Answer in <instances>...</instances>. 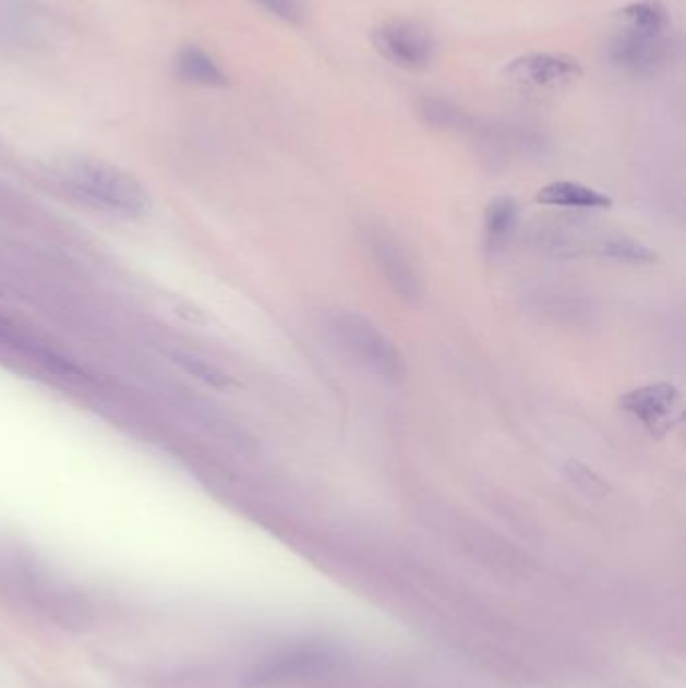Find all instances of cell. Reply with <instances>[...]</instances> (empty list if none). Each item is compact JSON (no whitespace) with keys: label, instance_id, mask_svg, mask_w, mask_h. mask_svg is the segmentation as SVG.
I'll return each instance as SVG.
<instances>
[{"label":"cell","instance_id":"13","mask_svg":"<svg viewBox=\"0 0 686 688\" xmlns=\"http://www.w3.org/2000/svg\"><path fill=\"white\" fill-rule=\"evenodd\" d=\"M419 113L429 125H435V128H452L461 119L459 109L441 97H425L419 105Z\"/></svg>","mask_w":686,"mask_h":688},{"label":"cell","instance_id":"4","mask_svg":"<svg viewBox=\"0 0 686 688\" xmlns=\"http://www.w3.org/2000/svg\"><path fill=\"white\" fill-rule=\"evenodd\" d=\"M504 77L523 92H554L582 77V65L562 52H528L505 65Z\"/></svg>","mask_w":686,"mask_h":688},{"label":"cell","instance_id":"16","mask_svg":"<svg viewBox=\"0 0 686 688\" xmlns=\"http://www.w3.org/2000/svg\"><path fill=\"white\" fill-rule=\"evenodd\" d=\"M0 290H2V286H0Z\"/></svg>","mask_w":686,"mask_h":688},{"label":"cell","instance_id":"9","mask_svg":"<svg viewBox=\"0 0 686 688\" xmlns=\"http://www.w3.org/2000/svg\"><path fill=\"white\" fill-rule=\"evenodd\" d=\"M519 221V206L514 197H495L483 216V244L488 256H497L504 250L509 236L514 234Z\"/></svg>","mask_w":686,"mask_h":688},{"label":"cell","instance_id":"3","mask_svg":"<svg viewBox=\"0 0 686 688\" xmlns=\"http://www.w3.org/2000/svg\"><path fill=\"white\" fill-rule=\"evenodd\" d=\"M371 43L385 61L405 71L428 69L437 52V40L431 28L405 16L376 25L371 31Z\"/></svg>","mask_w":686,"mask_h":688},{"label":"cell","instance_id":"5","mask_svg":"<svg viewBox=\"0 0 686 688\" xmlns=\"http://www.w3.org/2000/svg\"><path fill=\"white\" fill-rule=\"evenodd\" d=\"M673 51L671 35H645L618 28L609 45V59L622 73L652 77L666 67Z\"/></svg>","mask_w":686,"mask_h":688},{"label":"cell","instance_id":"12","mask_svg":"<svg viewBox=\"0 0 686 688\" xmlns=\"http://www.w3.org/2000/svg\"><path fill=\"white\" fill-rule=\"evenodd\" d=\"M595 250L610 261L626 262V264H652L659 258L652 248H648L647 244L638 242L630 236H609L598 244Z\"/></svg>","mask_w":686,"mask_h":688},{"label":"cell","instance_id":"14","mask_svg":"<svg viewBox=\"0 0 686 688\" xmlns=\"http://www.w3.org/2000/svg\"><path fill=\"white\" fill-rule=\"evenodd\" d=\"M564 471H566V478H568L582 494L590 495V497H604V495L609 494L606 481L602 480L592 469L582 466V463L570 461Z\"/></svg>","mask_w":686,"mask_h":688},{"label":"cell","instance_id":"2","mask_svg":"<svg viewBox=\"0 0 686 688\" xmlns=\"http://www.w3.org/2000/svg\"><path fill=\"white\" fill-rule=\"evenodd\" d=\"M330 333L350 357L381 381L399 385L407 377L401 349L371 318L359 312H337L330 316Z\"/></svg>","mask_w":686,"mask_h":688},{"label":"cell","instance_id":"8","mask_svg":"<svg viewBox=\"0 0 686 688\" xmlns=\"http://www.w3.org/2000/svg\"><path fill=\"white\" fill-rule=\"evenodd\" d=\"M535 202L542 206L566 209H604L612 206L610 195L578 182H552L542 188Z\"/></svg>","mask_w":686,"mask_h":688},{"label":"cell","instance_id":"1","mask_svg":"<svg viewBox=\"0 0 686 688\" xmlns=\"http://www.w3.org/2000/svg\"><path fill=\"white\" fill-rule=\"evenodd\" d=\"M55 180L81 204L121 220H142L152 212V197L128 171L92 157H71L55 169Z\"/></svg>","mask_w":686,"mask_h":688},{"label":"cell","instance_id":"11","mask_svg":"<svg viewBox=\"0 0 686 688\" xmlns=\"http://www.w3.org/2000/svg\"><path fill=\"white\" fill-rule=\"evenodd\" d=\"M176 73L185 83L197 85V87L221 89V87H228V83H230L220 65L207 52L197 49V47H188L178 55Z\"/></svg>","mask_w":686,"mask_h":688},{"label":"cell","instance_id":"15","mask_svg":"<svg viewBox=\"0 0 686 688\" xmlns=\"http://www.w3.org/2000/svg\"><path fill=\"white\" fill-rule=\"evenodd\" d=\"M256 2L288 25H302L304 21V7L300 0H256Z\"/></svg>","mask_w":686,"mask_h":688},{"label":"cell","instance_id":"6","mask_svg":"<svg viewBox=\"0 0 686 688\" xmlns=\"http://www.w3.org/2000/svg\"><path fill=\"white\" fill-rule=\"evenodd\" d=\"M366 244L375 258L378 270L385 274L390 288L405 300H414L419 297V276L414 270L413 262L402 250L399 240H395L383 228H369L366 230Z\"/></svg>","mask_w":686,"mask_h":688},{"label":"cell","instance_id":"10","mask_svg":"<svg viewBox=\"0 0 686 688\" xmlns=\"http://www.w3.org/2000/svg\"><path fill=\"white\" fill-rule=\"evenodd\" d=\"M621 28L645 35H671L673 19L661 0H633L616 14Z\"/></svg>","mask_w":686,"mask_h":688},{"label":"cell","instance_id":"7","mask_svg":"<svg viewBox=\"0 0 686 688\" xmlns=\"http://www.w3.org/2000/svg\"><path fill=\"white\" fill-rule=\"evenodd\" d=\"M621 407L652 433L673 427L674 413L681 407V393L669 383L647 385L626 393Z\"/></svg>","mask_w":686,"mask_h":688}]
</instances>
